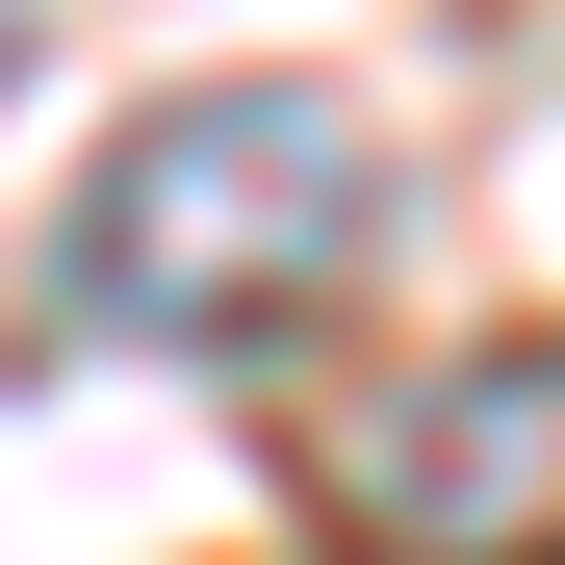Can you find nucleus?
<instances>
[{
	"mask_svg": "<svg viewBox=\"0 0 565 565\" xmlns=\"http://www.w3.org/2000/svg\"><path fill=\"white\" fill-rule=\"evenodd\" d=\"M360 257H386L360 104H309V77H180V104L77 180L52 309H77V334H154V360H257V334H309Z\"/></svg>",
	"mask_w": 565,
	"mask_h": 565,
	"instance_id": "f257e3e1",
	"label": "nucleus"
},
{
	"mask_svg": "<svg viewBox=\"0 0 565 565\" xmlns=\"http://www.w3.org/2000/svg\"><path fill=\"white\" fill-rule=\"evenodd\" d=\"M0 77H26V0H0Z\"/></svg>",
	"mask_w": 565,
	"mask_h": 565,
	"instance_id": "f03ea898",
	"label": "nucleus"
}]
</instances>
